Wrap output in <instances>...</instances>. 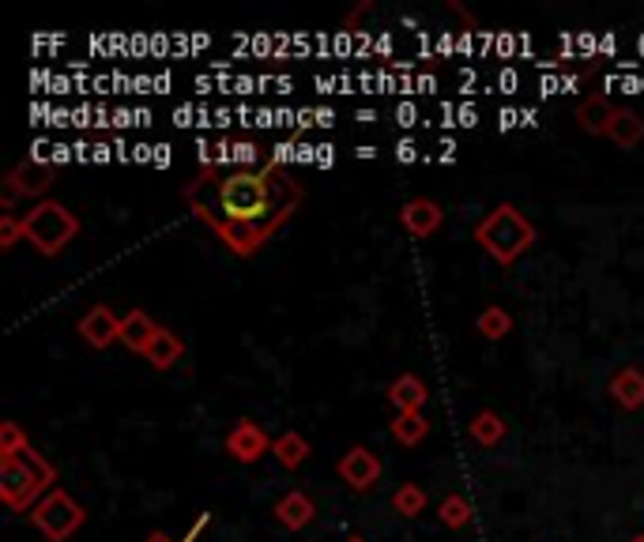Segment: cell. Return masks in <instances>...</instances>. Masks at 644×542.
Returning a JSON list of instances; mask_svg holds the SVG:
<instances>
[{"mask_svg": "<svg viewBox=\"0 0 644 542\" xmlns=\"http://www.w3.org/2000/svg\"><path fill=\"white\" fill-rule=\"evenodd\" d=\"M204 528H208V517H200V520H196V523H193V531H189V539H182V542H193L196 535H200ZM143 542H177V539H170L166 531H151V535L143 539Z\"/></svg>", "mask_w": 644, "mask_h": 542, "instance_id": "484cf974", "label": "cell"}, {"mask_svg": "<svg viewBox=\"0 0 644 542\" xmlns=\"http://www.w3.org/2000/svg\"><path fill=\"white\" fill-rule=\"evenodd\" d=\"M437 517H441V523L445 528H452V531H463L471 523V517H476V512H471V501L463 494H449L441 501V509H437Z\"/></svg>", "mask_w": 644, "mask_h": 542, "instance_id": "603a6c76", "label": "cell"}, {"mask_svg": "<svg viewBox=\"0 0 644 542\" xmlns=\"http://www.w3.org/2000/svg\"><path fill=\"white\" fill-rule=\"evenodd\" d=\"M614 113H619V106H614L611 98L592 95V98H585V102L577 106V124L588 136H607V132H611Z\"/></svg>", "mask_w": 644, "mask_h": 542, "instance_id": "9a60e30c", "label": "cell"}, {"mask_svg": "<svg viewBox=\"0 0 644 542\" xmlns=\"http://www.w3.org/2000/svg\"><path fill=\"white\" fill-rule=\"evenodd\" d=\"M275 520H280L286 531H302L317 520V505H313L309 494L291 490V494L280 497V505H275Z\"/></svg>", "mask_w": 644, "mask_h": 542, "instance_id": "7c38bea8", "label": "cell"}, {"mask_svg": "<svg viewBox=\"0 0 644 542\" xmlns=\"http://www.w3.org/2000/svg\"><path fill=\"white\" fill-rule=\"evenodd\" d=\"M392 509H396L404 520L423 517V512H426V490H423V486H415V483H404L396 494H392Z\"/></svg>", "mask_w": 644, "mask_h": 542, "instance_id": "7402d4cb", "label": "cell"}, {"mask_svg": "<svg viewBox=\"0 0 644 542\" xmlns=\"http://www.w3.org/2000/svg\"><path fill=\"white\" fill-rule=\"evenodd\" d=\"M79 219L61 200H42L23 215V238L31 241L42 257H61L68 241H76Z\"/></svg>", "mask_w": 644, "mask_h": 542, "instance_id": "277c9868", "label": "cell"}, {"mask_svg": "<svg viewBox=\"0 0 644 542\" xmlns=\"http://www.w3.org/2000/svg\"><path fill=\"white\" fill-rule=\"evenodd\" d=\"M53 181H57V170L46 166V162H20V166L4 177V200H0L4 215H12L20 196H46L53 188Z\"/></svg>", "mask_w": 644, "mask_h": 542, "instance_id": "8992f818", "label": "cell"}, {"mask_svg": "<svg viewBox=\"0 0 644 542\" xmlns=\"http://www.w3.org/2000/svg\"><path fill=\"white\" fill-rule=\"evenodd\" d=\"M79 339L95 350H106L110 343H118L121 339L118 313H113L110 305H95V310H87L84 316H79Z\"/></svg>", "mask_w": 644, "mask_h": 542, "instance_id": "9c48e42d", "label": "cell"}, {"mask_svg": "<svg viewBox=\"0 0 644 542\" xmlns=\"http://www.w3.org/2000/svg\"><path fill=\"white\" fill-rule=\"evenodd\" d=\"M426 433H429V422H426V414L418 411V414H396L392 419V437L400 441V445H423L426 441Z\"/></svg>", "mask_w": 644, "mask_h": 542, "instance_id": "ffe728a7", "label": "cell"}, {"mask_svg": "<svg viewBox=\"0 0 644 542\" xmlns=\"http://www.w3.org/2000/svg\"><path fill=\"white\" fill-rule=\"evenodd\" d=\"M339 478H343L351 490L365 494L373 490V486L381 483V459L378 452H370L365 445H354L343 452V459H339Z\"/></svg>", "mask_w": 644, "mask_h": 542, "instance_id": "52a82bcc", "label": "cell"}, {"mask_svg": "<svg viewBox=\"0 0 644 542\" xmlns=\"http://www.w3.org/2000/svg\"><path fill=\"white\" fill-rule=\"evenodd\" d=\"M468 433H471V441L482 448H494L505 441V422H501V414L498 411H479L476 419L468 422Z\"/></svg>", "mask_w": 644, "mask_h": 542, "instance_id": "d6986e66", "label": "cell"}, {"mask_svg": "<svg viewBox=\"0 0 644 542\" xmlns=\"http://www.w3.org/2000/svg\"><path fill=\"white\" fill-rule=\"evenodd\" d=\"M476 241L498 260L501 268H513L516 260L535 246V226L527 223V215L521 212V207L498 204L494 212L476 226Z\"/></svg>", "mask_w": 644, "mask_h": 542, "instance_id": "3957f363", "label": "cell"}, {"mask_svg": "<svg viewBox=\"0 0 644 542\" xmlns=\"http://www.w3.org/2000/svg\"><path fill=\"white\" fill-rule=\"evenodd\" d=\"M426 400H429V388L423 377H415V373H404L389 384V403L396 406L400 414H418L426 406Z\"/></svg>", "mask_w": 644, "mask_h": 542, "instance_id": "4fadbf2b", "label": "cell"}, {"mask_svg": "<svg viewBox=\"0 0 644 542\" xmlns=\"http://www.w3.org/2000/svg\"><path fill=\"white\" fill-rule=\"evenodd\" d=\"M630 542H644V535H633V539H630Z\"/></svg>", "mask_w": 644, "mask_h": 542, "instance_id": "4316f807", "label": "cell"}, {"mask_svg": "<svg viewBox=\"0 0 644 542\" xmlns=\"http://www.w3.org/2000/svg\"><path fill=\"white\" fill-rule=\"evenodd\" d=\"M268 448H272V441H268L261 422H253V419H241L238 426L227 433V452L238 464H256Z\"/></svg>", "mask_w": 644, "mask_h": 542, "instance_id": "ba28073f", "label": "cell"}, {"mask_svg": "<svg viewBox=\"0 0 644 542\" xmlns=\"http://www.w3.org/2000/svg\"><path fill=\"white\" fill-rule=\"evenodd\" d=\"M23 238V219H15V215H0V249L12 252L20 246Z\"/></svg>", "mask_w": 644, "mask_h": 542, "instance_id": "d4e9b609", "label": "cell"}, {"mask_svg": "<svg viewBox=\"0 0 644 542\" xmlns=\"http://www.w3.org/2000/svg\"><path fill=\"white\" fill-rule=\"evenodd\" d=\"M476 328L482 332V339L498 343V339H505L509 332H513V316H509V310H501V305H490V310L479 313Z\"/></svg>", "mask_w": 644, "mask_h": 542, "instance_id": "44dd1931", "label": "cell"}, {"mask_svg": "<svg viewBox=\"0 0 644 542\" xmlns=\"http://www.w3.org/2000/svg\"><path fill=\"white\" fill-rule=\"evenodd\" d=\"M272 452H275V459L286 467V471H294V467H302L309 459V441L302 437V433H294V430H286L280 433V437L272 441Z\"/></svg>", "mask_w": 644, "mask_h": 542, "instance_id": "e0dca14e", "label": "cell"}, {"mask_svg": "<svg viewBox=\"0 0 644 542\" xmlns=\"http://www.w3.org/2000/svg\"><path fill=\"white\" fill-rule=\"evenodd\" d=\"M607 140H614V143H619V148H625V151L637 148V143L644 140V117H641V113H633V110H622V106H619V113H614Z\"/></svg>", "mask_w": 644, "mask_h": 542, "instance_id": "ac0fdd59", "label": "cell"}, {"mask_svg": "<svg viewBox=\"0 0 644 542\" xmlns=\"http://www.w3.org/2000/svg\"><path fill=\"white\" fill-rule=\"evenodd\" d=\"M53 483H57V467L31 445L0 456V501H4L8 509H15V512L34 509L50 490H57Z\"/></svg>", "mask_w": 644, "mask_h": 542, "instance_id": "7a4b0ae2", "label": "cell"}, {"mask_svg": "<svg viewBox=\"0 0 644 542\" xmlns=\"http://www.w3.org/2000/svg\"><path fill=\"white\" fill-rule=\"evenodd\" d=\"M400 223H404V230L411 238H434L445 223V212H441V204L429 200V196H415V200H407L400 207Z\"/></svg>", "mask_w": 644, "mask_h": 542, "instance_id": "30bf717a", "label": "cell"}, {"mask_svg": "<svg viewBox=\"0 0 644 542\" xmlns=\"http://www.w3.org/2000/svg\"><path fill=\"white\" fill-rule=\"evenodd\" d=\"M31 523L50 542H68L87 523V512H84V505H79L68 490H50L31 509Z\"/></svg>", "mask_w": 644, "mask_h": 542, "instance_id": "5b68a950", "label": "cell"}, {"mask_svg": "<svg viewBox=\"0 0 644 542\" xmlns=\"http://www.w3.org/2000/svg\"><path fill=\"white\" fill-rule=\"evenodd\" d=\"M347 542H362V539H347Z\"/></svg>", "mask_w": 644, "mask_h": 542, "instance_id": "83f0119b", "label": "cell"}, {"mask_svg": "<svg viewBox=\"0 0 644 542\" xmlns=\"http://www.w3.org/2000/svg\"><path fill=\"white\" fill-rule=\"evenodd\" d=\"M31 441H26V433L20 422H0V456H8V452H20L26 448Z\"/></svg>", "mask_w": 644, "mask_h": 542, "instance_id": "cb8c5ba5", "label": "cell"}, {"mask_svg": "<svg viewBox=\"0 0 644 542\" xmlns=\"http://www.w3.org/2000/svg\"><path fill=\"white\" fill-rule=\"evenodd\" d=\"M182 200L234 257H256L306 204V188L275 162L234 170L200 166Z\"/></svg>", "mask_w": 644, "mask_h": 542, "instance_id": "6da1fadb", "label": "cell"}, {"mask_svg": "<svg viewBox=\"0 0 644 542\" xmlns=\"http://www.w3.org/2000/svg\"><path fill=\"white\" fill-rule=\"evenodd\" d=\"M607 392L614 395V403L622 411H641L644 406V369L641 366H625L611 377V388Z\"/></svg>", "mask_w": 644, "mask_h": 542, "instance_id": "5bb4252c", "label": "cell"}, {"mask_svg": "<svg viewBox=\"0 0 644 542\" xmlns=\"http://www.w3.org/2000/svg\"><path fill=\"white\" fill-rule=\"evenodd\" d=\"M143 358L151 361V369H159V373H166V369H174L177 361L185 358V343L177 332L170 328H159V336L151 339V347L143 350Z\"/></svg>", "mask_w": 644, "mask_h": 542, "instance_id": "2e32d148", "label": "cell"}, {"mask_svg": "<svg viewBox=\"0 0 644 542\" xmlns=\"http://www.w3.org/2000/svg\"><path fill=\"white\" fill-rule=\"evenodd\" d=\"M159 328H163V324H159L151 313L129 310V313L121 316V343L132 350V355H143V350L151 347V339L159 336Z\"/></svg>", "mask_w": 644, "mask_h": 542, "instance_id": "8fae6325", "label": "cell"}]
</instances>
